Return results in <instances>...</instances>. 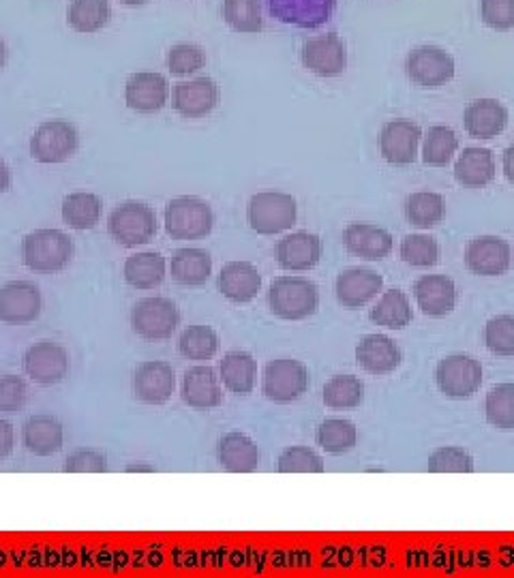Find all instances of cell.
<instances>
[{
  "instance_id": "1",
  "label": "cell",
  "mask_w": 514,
  "mask_h": 578,
  "mask_svg": "<svg viewBox=\"0 0 514 578\" xmlns=\"http://www.w3.org/2000/svg\"><path fill=\"white\" fill-rule=\"evenodd\" d=\"M268 307L281 320H307L320 307V292L309 279L279 276L268 290Z\"/></svg>"
},
{
  "instance_id": "2",
  "label": "cell",
  "mask_w": 514,
  "mask_h": 578,
  "mask_svg": "<svg viewBox=\"0 0 514 578\" xmlns=\"http://www.w3.org/2000/svg\"><path fill=\"white\" fill-rule=\"evenodd\" d=\"M73 241L61 230H35L22 241V259L33 272L54 274L73 259Z\"/></svg>"
},
{
  "instance_id": "3",
  "label": "cell",
  "mask_w": 514,
  "mask_h": 578,
  "mask_svg": "<svg viewBox=\"0 0 514 578\" xmlns=\"http://www.w3.org/2000/svg\"><path fill=\"white\" fill-rule=\"evenodd\" d=\"M298 219L296 199L287 193L261 192L249 199L247 221L261 236H274L292 230Z\"/></svg>"
},
{
  "instance_id": "4",
  "label": "cell",
  "mask_w": 514,
  "mask_h": 578,
  "mask_svg": "<svg viewBox=\"0 0 514 578\" xmlns=\"http://www.w3.org/2000/svg\"><path fill=\"white\" fill-rule=\"evenodd\" d=\"M215 214L208 201L185 195L166 206V232L174 241H197L212 232Z\"/></svg>"
},
{
  "instance_id": "5",
  "label": "cell",
  "mask_w": 514,
  "mask_h": 578,
  "mask_svg": "<svg viewBox=\"0 0 514 578\" xmlns=\"http://www.w3.org/2000/svg\"><path fill=\"white\" fill-rule=\"evenodd\" d=\"M108 232L121 247H139L157 236V214L148 204L125 201L112 210Z\"/></svg>"
},
{
  "instance_id": "6",
  "label": "cell",
  "mask_w": 514,
  "mask_h": 578,
  "mask_svg": "<svg viewBox=\"0 0 514 578\" xmlns=\"http://www.w3.org/2000/svg\"><path fill=\"white\" fill-rule=\"evenodd\" d=\"M181 323L179 307L168 298H144L131 309V328L146 341L170 339Z\"/></svg>"
},
{
  "instance_id": "7",
  "label": "cell",
  "mask_w": 514,
  "mask_h": 578,
  "mask_svg": "<svg viewBox=\"0 0 514 578\" xmlns=\"http://www.w3.org/2000/svg\"><path fill=\"white\" fill-rule=\"evenodd\" d=\"M309 388V371L301 360L279 358L266 365L261 390L274 403H292Z\"/></svg>"
},
{
  "instance_id": "8",
  "label": "cell",
  "mask_w": 514,
  "mask_h": 578,
  "mask_svg": "<svg viewBox=\"0 0 514 578\" xmlns=\"http://www.w3.org/2000/svg\"><path fill=\"white\" fill-rule=\"evenodd\" d=\"M77 131L66 121H48L30 137V157L39 163H64L77 150Z\"/></svg>"
},
{
  "instance_id": "9",
  "label": "cell",
  "mask_w": 514,
  "mask_h": 578,
  "mask_svg": "<svg viewBox=\"0 0 514 578\" xmlns=\"http://www.w3.org/2000/svg\"><path fill=\"white\" fill-rule=\"evenodd\" d=\"M438 388L450 398H467L482 384V367L472 356L452 354L440 360L436 371Z\"/></svg>"
},
{
  "instance_id": "10",
  "label": "cell",
  "mask_w": 514,
  "mask_h": 578,
  "mask_svg": "<svg viewBox=\"0 0 514 578\" xmlns=\"http://www.w3.org/2000/svg\"><path fill=\"white\" fill-rule=\"evenodd\" d=\"M407 77L420 88H440L454 77V61L446 50L423 46L409 52L405 63Z\"/></svg>"
},
{
  "instance_id": "11",
  "label": "cell",
  "mask_w": 514,
  "mask_h": 578,
  "mask_svg": "<svg viewBox=\"0 0 514 578\" xmlns=\"http://www.w3.org/2000/svg\"><path fill=\"white\" fill-rule=\"evenodd\" d=\"M41 292L30 281H11L0 287V321L22 325L41 316Z\"/></svg>"
},
{
  "instance_id": "12",
  "label": "cell",
  "mask_w": 514,
  "mask_h": 578,
  "mask_svg": "<svg viewBox=\"0 0 514 578\" xmlns=\"http://www.w3.org/2000/svg\"><path fill=\"white\" fill-rule=\"evenodd\" d=\"M24 371L37 384H59L69 373V354L52 341H41L24 354Z\"/></svg>"
},
{
  "instance_id": "13",
  "label": "cell",
  "mask_w": 514,
  "mask_h": 578,
  "mask_svg": "<svg viewBox=\"0 0 514 578\" xmlns=\"http://www.w3.org/2000/svg\"><path fill=\"white\" fill-rule=\"evenodd\" d=\"M270 15L287 26L320 28L336 7V0H266Z\"/></svg>"
},
{
  "instance_id": "14",
  "label": "cell",
  "mask_w": 514,
  "mask_h": 578,
  "mask_svg": "<svg viewBox=\"0 0 514 578\" xmlns=\"http://www.w3.org/2000/svg\"><path fill=\"white\" fill-rule=\"evenodd\" d=\"M511 245L500 236H478L465 249V266L478 276H500L511 268Z\"/></svg>"
},
{
  "instance_id": "15",
  "label": "cell",
  "mask_w": 514,
  "mask_h": 578,
  "mask_svg": "<svg viewBox=\"0 0 514 578\" xmlns=\"http://www.w3.org/2000/svg\"><path fill=\"white\" fill-rule=\"evenodd\" d=\"M301 59L311 73L320 77H334L347 66V48L336 33L318 35L303 46Z\"/></svg>"
},
{
  "instance_id": "16",
  "label": "cell",
  "mask_w": 514,
  "mask_h": 578,
  "mask_svg": "<svg viewBox=\"0 0 514 578\" xmlns=\"http://www.w3.org/2000/svg\"><path fill=\"white\" fill-rule=\"evenodd\" d=\"M170 84L161 73L142 71L133 73L125 84V101L133 112L155 114L166 108Z\"/></svg>"
},
{
  "instance_id": "17",
  "label": "cell",
  "mask_w": 514,
  "mask_h": 578,
  "mask_svg": "<svg viewBox=\"0 0 514 578\" xmlns=\"http://www.w3.org/2000/svg\"><path fill=\"white\" fill-rule=\"evenodd\" d=\"M219 103V86L210 77L179 82L172 93V106L183 119H204Z\"/></svg>"
},
{
  "instance_id": "18",
  "label": "cell",
  "mask_w": 514,
  "mask_h": 578,
  "mask_svg": "<svg viewBox=\"0 0 514 578\" xmlns=\"http://www.w3.org/2000/svg\"><path fill=\"white\" fill-rule=\"evenodd\" d=\"M384 287L382 274L371 268H347L336 276V300L345 309H360Z\"/></svg>"
},
{
  "instance_id": "19",
  "label": "cell",
  "mask_w": 514,
  "mask_h": 578,
  "mask_svg": "<svg viewBox=\"0 0 514 578\" xmlns=\"http://www.w3.org/2000/svg\"><path fill=\"white\" fill-rule=\"evenodd\" d=\"M176 388L174 369L161 360H146L133 373V392L142 403L161 405L170 401Z\"/></svg>"
},
{
  "instance_id": "20",
  "label": "cell",
  "mask_w": 514,
  "mask_h": 578,
  "mask_svg": "<svg viewBox=\"0 0 514 578\" xmlns=\"http://www.w3.org/2000/svg\"><path fill=\"white\" fill-rule=\"evenodd\" d=\"M423 131L405 119L386 123L380 133V150L388 163L392 165H409L416 161L418 144H420Z\"/></svg>"
},
{
  "instance_id": "21",
  "label": "cell",
  "mask_w": 514,
  "mask_h": 578,
  "mask_svg": "<svg viewBox=\"0 0 514 578\" xmlns=\"http://www.w3.org/2000/svg\"><path fill=\"white\" fill-rule=\"evenodd\" d=\"M219 292L236 305H247L261 290V274L252 261H228L217 279Z\"/></svg>"
},
{
  "instance_id": "22",
  "label": "cell",
  "mask_w": 514,
  "mask_h": 578,
  "mask_svg": "<svg viewBox=\"0 0 514 578\" xmlns=\"http://www.w3.org/2000/svg\"><path fill=\"white\" fill-rule=\"evenodd\" d=\"M321 238L309 232H294L279 241L277 261L283 270L305 272L318 266L321 259Z\"/></svg>"
},
{
  "instance_id": "23",
  "label": "cell",
  "mask_w": 514,
  "mask_h": 578,
  "mask_svg": "<svg viewBox=\"0 0 514 578\" xmlns=\"http://www.w3.org/2000/svg\"><path fill=\"white\" fill-rule=\"evenodd\" d=\"M403 354L386 334H367L356 347V362L371 376H388L399 369Z\"/></svg>"
},
{
  "instance_id": "24",
  "label": "cell",
  "mask_w": 514,
  "mask_h": 578,
  "mask_svg": "<svg viewBox=\"0 0 514 578\" xmlns=\"http://www.w3.org/2000/svg\"><path fill=\"white\" fill-rule=\"evenodd\" d=\"M414 296L425 316L444 318L456 305L454 281L444 274H425L414 283Z\"/></svg>"
},
{
  "instance_id": "25",
  "label": "cell",
  "mask_w": 514,
  "mask_h": 578,
  "mask_svg": "<svg viewBox=\"0 0 514 578\" xmlns=\"http://www.w3.org/2000/svg\"><path fill=\"white\" fill-rule=\"evenodd\" d=\"M463 125L476 139H493L509 125V110L498 99H476L465 108Z\"/></svg>"
},
{
  "instance_id": "26",
  "label": "cell",
  "mask_w": 514,
  "mask_h": 578,
  "mask_svg": "<svg viewBox=\"0 0 514 578\" xmlns=\"http://www.w3.org/2000/svg\"><path fill=\"white\" fill-rule=\"evenodd\" d=\"M343 243L352 256L369 261H380L392 251V236L371 223H350L343 232Z\"/></svg>"
},
{
  "instance_id": "27",
  "label": "cell",
  "mask_w": 514,
  "mask_h": 578,
  "mask_svg": "<svg viewBox=\"0 0 514 578\" xmlns=\"http://www.w3.org/2000/svg\"><path fill=\"white\" fill-rule=\"evenodd\" d=\"M181 394L193 409H215L223 401L221 378L210 367H193L183 378Z\"/></svg>"
},
{
  "instance_id": "28",
  "label": "cell",
  "mask_w": 514,
  "mask_h": 578,
  "mask_svg": "<svg viewBox=\"0 0 514 578\" xmlns=\"http://www.w3.org/2000/svg\"><path fill=\"white\" fill-rule=\"evenodd\" d=\"M454 179L463 187L482 189L495 179V157L489 148H465L454 163Z\"/></svg>"
},
{
  "instance_id": "29",
  "label": "cell",
  "mask_w": 514,
  "mask_h": 578,
  "mask_svg": "<svg viewBox=\"0 0 514 578\" xmlns=\"http://www.w3.org/2000/svg\"><path fill=\"white\" fill-rule=\"evenodd\" d=\"M217 456L223 469L232 474H252L259 465V448L245 433H228L219 440Z\"/></svg>"
},
{
  "instance_id": "30",
  "label": "cell",
  "mask_w": 514,
  "mask_h": 578,
  "mask_svg": "<svg viewBox=\"0 0 514 578\" xmlns=\"http://www.w3.org/2000/svg\"><path fill=\"white\" fill-rule=\"evenodd\" d=\"M22 440L28 452L37 456H52L63 448V425L52 416H33L24 425Z\"/></svg>"
},
{
  "instance_id": "31",
  "label": "cell",
  "mask_w": 514,
  "mask_h": 578,
  "mask_svg": "<svg viewBox=\"0 0 514 578\" xmlns=\"http://www.w3.org/2000/svg\"><path fill=\"white\" fill-rule=\"evenodd\" d=\"M257 365L249 352H228L219 367V378L234 394H249L256 388Z\"/></svg>"
},
{
  "instance_id": "32",
  "label": "cell",
  "mask_w": 514,
  "mask_h": 578,
  "mask_svg": "<svg viewBox=\"0 0 514 578\" xmlns=\"http://www.w3.org/2000/svg\"><path fill=\"white\" fill-rule=\"evenodd\" d=\"M212 274V257L204 249H179L172 257V279L185 287L204 285Z\"/></svg>"
},
{
  "instance_id": "33",
  "label": "cell",
  "mask_w": 514,
  "mask_h": 578,
  "mask_svg": "<svg viewBox=\"0 0 514 578\" xmlns=\"http://www.w3.org/2000/svg\"><path fill=\"white\" fill-rule=\"evenodd\" d=\"M112 9L108 0H73L66 9V22L75 33L93 35L108 26Z\"/></svg>"
},
{
  "instance_id": "34",
  "label": "cell",
  "mask_w": 514,
  "mask_h": 578,
  "mask_svg": "<svg viewBox=\"0 0 514 578\" xmlns=\"http://www.w3.org/2000/svg\"><path fill=\"white\" fill-rule=\"evenodd\" d=\"M166 279V257L161 254H135L125 261V281L135 290H155Z\"/></svg>"
},
{
  "instance_id": "35",
  "label": "cell",
  "mask_w": 514,
  "mask_h": 578,
  "mask_svg": "<svg viewBox=\"0 0 514 578\" xmlns=\"http://www.w3.org/2000/svg\"><path fill=\"white\" fill-rule=\"evenodd\" d=\"M101 219V199L95 193L77 192L63 199V221L73 230H93Z\"/></svg>"
},
{
  "instance_id": "36",
  "label": "cell",
  "mask_w": 514,
  "mask_h": 578,
  "mask_svg": "<svg viewBox=\"0 0 514 578\" xmlns=\"http://www.w3.org/2000/svg\"><path fill=\"white\" fill-rule=\"evenodd\" d=\"M446 214V201L440 193L418 192L412 193L405 201V217L416 227H433L442 223Z\"/></svg>"
},
{
  "instance_id": "37",
  "label": "cell",
  "mask_w": 514,
  "mask_h": 578,
  "mask_svg": "<svg viewBox=\"0 0 514 578\" xmlns=\"http://www.w3.org/2000/svg\"><path fill=\"white\" fill-rule=\"evenodd\" d=\"M369 318L378 325H384L390 330H403L409 321L414 320L412 303L401 290H390L384 292L380 303L371 309Z\"/></svg>"
},
{
  "instance_id": "38",
  "label": "cell",
  "mask_w": 514,
  "mask_h": 578,
  "mask_svg": "<svg viewBox=\"0 0 514 578\" xmlns=\"http://www.w3.org/2000/svg\"><path fill=\"white\" fill-rule=\"evenodd\" d=\"M321 398L330 409H354L365 401V384L354 376H336L326 382Z\"/></svg>"
},
{
  "instance_id": "39",
  "label": "cell",
  "mask_w": 514,
  "mask_h": 578,
  "mask_svg": "<svg viewBox=\"0 0 514 578\" xmlns=\"http://www.w3.org/2000/svg\"><path fill=\"white\" fill-rule=\"evenodd\" d=\"M225 24L245 35H256L264 28L261 0H223Z\"/></svg>"
},
{
  "instance_id": "40",
  "label": "cell",
  "mask_w": 514,
  "mask_h": 578,
  "mask_svg": "<svg viewBox=\"0 0 514 578\" xmlns=\"http://www.w3.org/2000/svg\"><path fill=\"white\" fill-rule=\"evenodd\" d=\"M358 431L354 422L343 420V418H328L323 420L318 429V444L328 454H343L356 446Z\"/></svg>"
},
{
  "instance_id": "41",
  "label": "cell",
  "mask_w": 514,
  "mask_h": 578,
  "mask_svg": "<svg viewBox=\"0 0 514 578\" xmlns=\"http://www.w3.org/2000/svg\"><path fill=\"white\" fill-rule=\"evenodd\" d=\"M458 148V137L450 127H431L425 135V146H423V161L431 168H444L449 165L450 159L454 157Z\"/></svg>"
},
{
  "instance_id": "42",
  "label": "cell",
  "mask_w": 514,
  "mask_h": 578,
  "mask_svg": "<svg viewBox=\"0 0 514 578\" xmlns=\"http://www.w3.org/2000/svg\"><path fill=\"white\" fill-rule=\"evenodd\" d=\"M179 349L189 360H210L219 349V336L210 325H189L179 339Z\"/></svg>"
},
{
  "instance_id": "43",
  "label": "cell",
  "mask_w": 514,
  "mask_h": 578,
  "mask_svg": "<svg viewBox=\"0 0 514 578\" xmlns=\"http://www.w3.org/2000/svg\"><path fill=\"white\" fill-rule=\"evenodd\" d=\"M485 414L489 425L502 431L514 429V384H498L485 401Z\"/></svg>"
},
{
  "instance_id": "44",
  "label": "cell",
  "mask_w": 514,
  "mask_h": 578,
  "mask_svg": "<svg viewBox=\"0 0 514 578\" xmlns=\"http://www.w3.org/2000/svg\"><path fill=\"white\" fill-rule=\"evenodd\" d=\"M401 257L414 268H429L440 259V245L427 234H409L401 243Z\"/></svg>"
},
{
  "instance_id": "45",
  "label": "cell",
  "mask_w": 514,
  "mask_h": 578,
  "mask_svg": "<svg viewBox=\"0 0 514 578\" xmlns=\"http://www.w3.org/2000/svg\"><path fill=\"white\" fill-rule=\"evenodd\" d=\"M277 469L281 474H321L323 460L316 450L307 446H294L281 452Z\"/></svg>"
},
{
  "instance_id": "46",
  "label": "cell",
  "mask_w": 514,
  "mask_h": 578,
  "mask_svg": "<svg viewBox=\"0 0 514 578\" xmlns=\"http://www.w3.org/2000/svg\"><path fill=\"white\" fill-rule=\"evenodd\" d=\"M485 343L498 356H514V318L498 316L485 325Z\"/></svg>"
},
{
  "instance_id": "47",
  "label": "cell",
  "mask_w": 514,
  "mask_h": 578,
  "mask_svg": "<svg viewBox=\"0 0 514 578\" xmlns=\"http://www.w3.org/2000/svg\"><path fill=\"white\" fill-rule=\"evenodd\" d=\"M429 471L433 474H469L474 471V458L463 448L436 450L429 456Z\"/></svg>"
},
{
  "instance_id": "48",
  "label": "cell",
  "mask_w": 514,
  "mask_h": 578,
  "mask_svg": "<svg viewBox=\"0 0 514 578\" xmlns=\"http://www.w3.org/2000/svg\"><path fill=\"white\" fill-rule=\"evenodd\" d=\"M480 17L493 30H513L514 0H480Z\"/></svg>"
},
{
  "instance_id": "49",
  "label": "cell",
  "mask_w": 514,
  "mask_h": 578,
  "mask_svg": "<svg viewBox=\"0 0 514 578\" xmlns=\"http://www.w3.org/2000/svg\"><path fill=\"white\" fill-rule=\"evenodd\" d=\"M204 63H206V57L201 48L192 46V44L174 46L168 54V66L174 75H192L195 71H199Z\"/></svg>"
},
{
  "instance_id": "50",
  "label": "cell",
  "mask_w": 514,
  "mask_h": 578,
  "mask_svg": "<svg viewBox=\"0 0 514 578\" xmlns=\"http://www.w3.org/2000/svg\"><path fill=\"white\" fill-rule=\"evenodd\" d=\"M108 456L99 450H75L69 454L64 463V471L69 474H103L108 471Z\"/></svg>"
},
{
  "instance_id": "51",
  "label": "cell",
  "mask_w": 514,
  "mask_h": 578,
  "mask_svg": "<svg viewBox=\"0 0 514 578\" xmlns=\"http://www.w3.org/2000/svg\"><path fill=\"white\" fill-rule=\"evenodd\" d=\"M28 398V388L22 378L7 376L0 380V411L17 414Z\"/></svg>"
},
{
  "instance_id": "52",
  "label": "cell",
  "mask_w": 514,
  "mask_h": 578,
  "mask_svg": "<svg viewBox=\"0 0 514 578\" xmlns=\"http://www.w3.org/2000/svg\"><path fill=\"white\" fill-rule=\"evenodd\" d=\"M13 427L7 420H0V460H4L13 452Z\"/></svg>"
},
{
  "instance_id": "53",
  "label": "cell",
  "mask_w": 514,
  "mask_h": 578,
  "mask_svg": "<svg viewBox=\"0 0 514 578\" xmlns=\"http://www.w3.org/2000/svg\"><path fill=\"white\" fill-rule=\"evenodd\" d=\"M504 174H506L509 183L514 185V144L509 146L504 152Z\"/></svg>"
},
{
  "instance_id": "54",
  "label": "cell",
  "mask_w": 514,
  "mask_h": 578,
  "mask_svg": "<svg viewBox=\"0 0 514 578\" xmlns=\"http://www.w3.org/2000/svg\"><path fill=\"white\" fill-rule=\"evenodd\" d=\"M9 187H11V170L4 163V159L0 157V193L9 192Z\"/></svg>"
},
{
  "instance_id": "55",
  "label": "cell",
  "mask_w": 514,
  "mask_h": 578,
  "mask_svg": "<svg viewBox=\"0 0 514 578\" xmlns=\"http://www.w3.org/2000/svg\"><path fill=\"white\" fill-rule=\"evenodd\" d=\"M128 474H155L152 465H128Z\"/></svg>"
},
{
  "instance_id": "56",
  "label": "cell",
  "mask_w": 514,
  "mask_h": 578,
  "mask_svg": "<svg viewBox=\"0 0 514 578\" xmlns=\"http://www.w3.org/2000/svg\"><path fill=\"white\" fill-rule=\"evenodd\" d=\"M4 63H7V46H4V41L0 39V69L4 66Z\"/></svg>"
},
{
  "instance_id": "57",
  "label": "cell",
  "mask_w": 514,
  "mask_h": 578,
  "mask_svg": "<svg viewBox=\"0 0 514 578\" xmlns=\"http://www.w3.org/2000/svg\"><path fill=\"white\" fill-rule=\"evenodd\" d=\"M119 2H123V4H127V7H142V4H146L148 0H119Z\"/></svg>"
}]
</instances>
